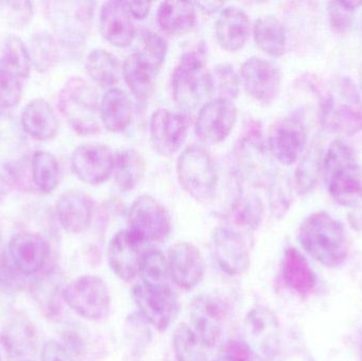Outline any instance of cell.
<instances>
[{"mask_svg": "<svg viewBox=\"0 0 362 361\" xmlns=\"http://www.w3.org/2000/svg\"><path fill=\"white\" fill-rule=\"evenodd\" d=\"M0 341L12 360L33 355L37 349V334L33 324L23 317H15L2 329Z\"/></svg>", "mask_w": 362, "mask_h": 361, "instance_id": "4316f807", "label": "cell"}, {"mask_svg": "<svg viewBox=\"0 0 362 361\" xmlns=\"http://www.w3.org/2000/svg\"><path fill=\"white\" fill-rule=\"evenodd\" d=\"M90 2H49V20L62 40L71 44L82 42L90 23Z\"/></svg>", "mask_w": 362, "mask_h": 361, "instance_id": "ac0fdd59", "label": "cell"}, {"mask_svg": "<svg viewBox=\"0 0 362 361\" xmlns=\"http://www.w3.org/2000/svg\"><path fill=\"white\" fill-rule=\"evenodd\" d=\"M139 273L144 285H165L168 284V278L170 276L167 256L156 249L144 252L141 264H140Z\"/></svg>", "mask_w": 362, "mask_h": 361, "instance_id": "ee69618b", "label": "cell"}, {"mask_svg": "<svg viewBox=\"0 0 362 361\" xmlns=\"http://www.w3.org/2000/svg\"><path fill=\"white\" fill-rule=\"evenodd\" d=\"M144 243L129 230L115 235L108 247V262L112 273L125 282H131L139 273Z\"/></svg>", "mask_w": 362, "mask_h": 361, "instance_id": "603a6c76", "label": "cell"}, {"mask_svg": "<svg viewBox=\"0 0 362 361\" xmlns=\"http://www.w3.org/2000/svg\"><path fill=\"white\" fill-rule=\"evenodd\" d=\"M100 31L110 44L125 48L136 37L135 25L125 1H108L100 12Z\"/></svg>", "mask_w": 362, "mask_h": 361, "instance_id": "cb8c5ba5", "label": "cell"}, {"mask_svg": "<svg viewBox=\"0 0 362 361\" xmlns=\"http://www.w3.org/2000/svg\"><path fill=\"white\" fill-rule=\"evenodd\" d=\"M85 67L91 80L103 88L115 86L122 76V64L118 57L104 49L91 51Z\"/></svg>", "mask_w": 362, "mask_h": 361, "instance_id": "d6a6232c", "label": "cell"}, {"mask_svg": "<svg viewBox=\"0 0 362 361\" xmlns=\"http://www.w3.org/2000/svg\"><path fill=\"white\" fill-rule=\"evenodd\" d=\"M282 277L291 290L302 296L310 294L316 286V276L310 268V263L296 248L289 247L285 250Z\"/></svg>", "mask_w": 362, "mask_h": 361, "instance_id": "f546056e", "label": "cell"}, {"mask_svg": "<svg viewBox=\"0 0 362 361\" xmlns=\"http://www.w3.org/2000/svg\"><path fill=\"white\" fill-rule=\"evenodd\" d=\"M308 143V129L301 112H293L272 126L268 138L270 154L284 165H293L301 158Z\"/></svg>", "mask_w": 362, "mask_h": 361, "instance_id": "7c38bea8", "label": "cell"}, {"mask_svg": "<svg viewBox=\"0 0 362 361\" xmlns=\"http://www.w3.org/2000/svg\"><path fill=\"white\" fill-rule=\"evenodd\" d=\"M30 155L21 123L12 114L0 112V179L12 186L21 184L31 165Z\"/></svg>", "mask_w": 362, "mask_h": 361, "instance_id": "52a82bcc", "label": "cell"}, {"mask_svg": "<svg viewBox=\"0 0 362 361\" xmlns=\"http://www.w3.org/2000/svg\"><path fill=\"white\" fill-rule=\"evenodd\" d=\"M57 214L64 230L74 235L84 232L93 222V199L82 191H68L57 201Z\"/></svg>", "mask_w": 362, "mask_h": 361, "instance_id": "d4e9b609", "label": "cell"}, {"mask_svg": "<svg viewBox=\"0 0 362 361\" xmlns=\"http://www.w3.org/2000/svg\"><path fill=\"white\" fill-rule=\"evenodd\" d=\"M340 4H341V6H344L346 10L351 11V12L353 13L362 6V1H340Z\"/></svg>", "mask_w": 362, "mask_h": 361, "instance_id": "db71d44e", "label": "cell"}, {"mask_svg": "<svg viewBox=\"0 0 362 361\" xmlns=\"http://www.w3.org/2000/svg\"><path fill=\"white\" fill-rule=\"evenodd\" d=\"M125 4L134 19L146 18L152 6L151 2L125 1Z\"/></svg>", "mask_w": 362, "mask_h": 361, "instance_id": "f907efd6", "label": "cell"}, {"mask_svg": "<svg viewBox=\"0 0 362 361\" xmlns=\"http://www.w3.org/2000/svg\"><path fill=\"white\" fill-rule=\"evenodd\" d=\"M127 230L142 243L163 241L171 231L167 209L154 197H138L129 212Z\"/></svg>", "mask_w": 362, "mask_h": 361, "instance_id": "8fae6325", "label": "cell"}, {"mask_svg": "<svg viewBox=\"0 0 362 361\" xmlns=\"http://www.w3.org/2000/svg\"><path fill=\"white\" fill-rule=\"evenodd\" d=\"M133 103L131 97L120 88L108 89L100 104V119L107 131L121 133L131 124Z\"/></svg>", "mask_w": 362, "mask_h": 361, "instance_id": "f1b7e54d", "label": "cell"}, {"mask_svg": "<svg viewBox=\"0 0 362 361\" xmlns=\"http://www.w3.org/2000/svg\"><path fill=\"white\" fill-rule=\"evenodd\" d=\"M62 299L81 317L101 320L107 317L112 296L106 282L95 276H83L62 290Z\"/></svg>", "mask_w": 362, "mask_h": 361, "instance_id": "ba28073f", "label": "cell"}, {"mask_svg": "<svg viewBox=\"0 0 362 361\" xmlns=\"http://www.w3.org/2000/svg\"><path fill=\"white\" fill-rule=\"evenodd\" d=\"M134 300L146 322L163 332L173 324L178 314V299L169 284L160 286L136 285Z\"/></svg>", "mask_w": 362, "mask_h": 361, "instance_id": "4fadbf2b", "label": "cell"}, {"mask_svg": "<svg viewBox=\"0 0 362 361\" xmlns=\"http://www.w3.org/2000/svg\"><path fill=\"white\" fill-rule=\"evenodd\" d=\"M243 337L247 349L259 361H274L280 350L278 318L272 309L257 307L251 309L243 324Z\"/></svg>", "mask_w": 362, "mask_h": 361, "instance_id": "30bf717a", "label": "cell"}, {"mask_svg": "<svg viewBox=\"0 0 362 361\" xmlns=\"http://www.w3.org/2000/svg\"><path fill=\"white\" fill-rule=\"evenodd\" d=\"M216 361H247L243 356L238 355V354L229 353L227 355H223L219 357Z\"/></svg>", "mask_w": 362, "mask_h": 361, "instance_id": "11a10c76", "label": "cell"}, {"mask_svg": "<svg viewBox=\"0 0 362 361\" xmlns=\"http://www.w3.org/2000/svg\"><path fill=\"white\" fill-rule=\"evenodd\" d=\"M21 124L25 133L37 141L52 139L59 131L57 114L44 99H35L27 104L21 112Z\"/></svg>", "mask_w": 362, "mask_h": 361, "instance_id": "83f0119b", "label": "cell"}, {"mask_svg": "<svg viewBox=\"0 0 362 361\" xmlns=\"http://www.w3.org/2000/svg\"><path fill=\"white\" fill-rule=\"evenodd\" d=\"M0 361H1V357H0Z\"/></svg>", "mask_w": 362, "mask_h": 361, "instance_id": "6f0895ef", "label": "cell"}, {"mask_svg": "<svg viewBox=\"0 0 362 361\" xmlns=\"http://www.w3.org/2000/svg\"><path fill=\"white\" fill-rule=\"evenodd\" d=\"M323 150L318 144L310 148L302 157L295 173L298 194L306 195L316 187L319 176L322 173Z\"/></svg>", "mask_w": 362, "mask_h": 361, "instance_id": "8d00e7d4", "label": "cell"}, {"mask_svg": "<svg viewBox=\"0 0 362 361\" xmlns=\"http://www.w3.org/2000/svg\"><path fill=\"white\" fill-rule=\"evenodd\" d=\"M0 61L21 80L29 78L32 67L31 59L27 47L18 36H11L8 38L2 49Z\"/></svg>", "mask_w": 362, "mask_h": 361, "instance_id": "7bdbcfd3", "label": "cell"}, {"mask_svg": "<svg viewBox=\"0 0 362 361\" xmlns=\"http://www.w3.org/2000/svg\"><path fill=\"white\" fill-rule=\"evenodd\" d=\"M206 348L196 336L191 326L182 324L173 335V349L177 361H206Z\"/></svg>", "mask_w": 362, "mask_h": 361, "instance_id": "60d3db41", "label": "cell"}, {"mask_svg": "<svg viewBox=\"0 0 362 361\" xmlns=\"http://www.w3.org/2000/svg\"><path fill=\"white\" fill-rule=\"evenodd\" d=\"M322 174L329 196L337 205H361L362 165L351 146L341 140L334 141L323 157Z\"/></svg>", "mask_w": 362, "mask_h": 361, "instance_id": "6da1fadb", "label": "cell"}, {"mask_svg": "<svg viewBox=\"0 0 362 361\" xmlns=\"http://www.w3.org/2000/svg\"><path fill=\"white\" fill-rule=\"evenodd\" d=\"M176 171L180 186L192 199L206 203L214 197L218 182L216 167L204 146H187L178 158Z\"/></svg>", "mask_w": 362, "mask_h": 361, "instance_id": "8992f818", "label": "cell"}, {"mask_svg": "<svg viewBox=\"0 0 362 361\" xmlns=\"http://www.w3.org/2000/svg\"><path fill=\"white\" fill-rule=\"evenodd\" d=\"M168 45L165 38L153 31H144L135 52L155 73H158L167 57Z\"/></svg>", "mask_w": 362, "mask_h": 361, "instance_id": "b9f144b4", "label": "cell"}, {"mask_svg": "<svg viewBox=\"0 0 362 361\" xmlns=\"http://www.w3.org/2000/svg\"><path fill=\"white\" fill-rule=\"evenodd\" d=\"M348 222L350 224L351 228L357 232L362 231V205L353 207L348 213Z\"/></svg>", "mask_w": 362, "mask_h": 361, "instance_id": "816d5d0a", "label": "cell"}, {"mask_svg": "<svg viewBox=\"0 0 362 361\" xmlns=\"http://www.w3.org/2000/svg\"><path fill=\"white\" fill-rule=\"evenodd\" d=\"M23 80L0 61V108L14 107L21 101Z\"/></svg>", "mask_w": 362, "mask_h": 361, "instance_id": "bcb514c9", "label": "cell"}, {"mask_svg": "<svg viewBox=\"0 0 362 361\" xmlns=\"http://www.w3.org/2000/svg\"><path fill=\"white\" fill-rule=\"evenodd\" d=\"M318 95L320 121L325 129L346 135L362 131V99L350 78H334Z\"/></svg>", "mask_w": 362, "mask_h": 361, "instance_id": "3957f363", "label": "cell"}, {"mask_svg": "<svg viewBox=\"0 0 362 361\" xmlns=\"http://www.w3.org/2000/svg\"><path fill=\"white\" fill-rule=\"evenodd\" d=\"M361 357H362V352H361Z\"/></svg>", "mask_w": 362, "mask_h": 361, "instance_id": "91938a15", "label": "cell"}, {"mask_svg": "<svg viewBox=\"0 0 362 361\" xmlns=\"http://www.w3.org/2000/svg\"><path fill=\"white\" fill-rule=\"evenodd\" d=\"M281 78L280 70L261 57H250L240 68V84L250 97L261 103H272L278 97Z\"/></svg>", "mask_w": 362, "mask_h": 361, "instance_id": "e0dca14e", "label": "cell"}, {"mask_svg": "<svg viewBox=\"0 0 362 361\" xmlns=\"http://www.w3.org/2000/svg\"><path fill=\"white\" fill-rule=\"evenodd\" d=\"M212 241L213 254L221 271L227 275L240 276L248 269L250 254L240 233L228 227H218Z\"/></svg>", "mask_w": 362, "mask_h": 361, "instance_id": "7402d4cb", "label": "cell"}, {"mask_svg": "<svg viewBox=\"0 0 362 361\" xmlns=\"http://www.w3.org/2000/svg\"><path fill=\"white\" fill-rule=\"evenodd\" d=\"M198 6L202 8V11H204L206 13H214L215 11L221 8V6H223V2H217V1H206V2H197Z\"/></svg>", "mask_w": 362, "mask_h": 361, "instance_id": "f5cc1de1", "label": "cell"}, {"mask_svg": "<svg viewBox=\"0 0 362 361\" xmlns=\"http://www.w3.org/2000/svg\"><path fill=\"white\" fill-rule=\"evenodd\" d=\"M146 163L139 153L134 150H123L115 155L114 175L117 186L121 191L133 190L142 179Z\"/></svg>", "mask_w": 362, "mask_h": 361, "instance_id": "e575fe53", "label": "cell"}, {"mask_svg": "<svg viewBox=\"0 0 362 361\" xmlns=\"http://www.w3.org/2000/svg\"><path fill=\"white\" fill-rule=\"evenodd\" d=\"M329 25L336 34H346L353 25V12L346 10L340 1H331L327 4Z\"/></svg>", "mask_w": 362, "mask_h": 361, "instance_id": "7dc6e473", "label": "cell"}, {"mask_svg": "<svg viewBox=\"0 0 362 361\" xmlns=\"http://www.w3.org/2000/svg\"><path fill=\"white\" fill-rule=\"evenodd\" d=\"M359 82H361V87L362 90V66L361 68V72H359Z\"/></svg>", "mask_w": 362, "mask_h": 361, "instance_id": "9f6ffc18", "label": "cell"}, {"mask_svg": "<svg viewBox=\"0 0 362 361\" xmlns=\"http://www.w3.org/2000/svg\"><path fill=\"white\" fill-rule=\"evenodd\" d=\"M289 205H291V199H289L286 186L276 176L270 182V206H272V213L276 218H282L288 211Z\"/></svg>", "mask_w": 362, "mask_h": 361, "instance_id": "c3c4849f", "label": "cell"}, {"mask_svg": "<svg viewBox=\"0 0 362 361\" xmlns=\"http://www.w3.org/2000/svg\"><path fill=\"white\" fill-rule=\"evenodd\" d=\"M250 32V21L238 6L223 8L215 23L217 42L228 52H238L246 44Z\"/></svg>", "mask_w": 362, "mask_h": 361, "instance_id": "484cf974", "label": "cell"}, {"mask_svg": "<svg viewBox=\"0 0 362 361\" xmlns=\"http://www.w3.org/2000/svg\"><path fill=\"white\" fill-rule=\"evenodd\" d=\"M32 66L37 71L46 72L59 61V45L48 32H38L30 40L28 47Z\"/></svg>", "mask_w": 362, "mask_h": 361, "instance_id": "f35d334b", "label": "cell"}, {"mask_svg": "<svg viewBox=\"0 0 362 361\" xmlns=\"http://www.w3.org/2000/svg\"><path fill=\"white\" fill-rule=\"evenodd\" d=\"M40 360L42 361H74L71 353L68 351L67 348L64 347L57 341H48L44 343L42 353H40Z\"/></svg>", "mask_w": 362, "mask_h": 361, "instance_id": "681fc988", "label": "cell"}, {"mask_svg": "<svg viewBox=\"0 0 362 361\" xmlns=\"http://www.w3.org/2000/svg\"><path fill=\"white\" fill-rule=\"evenodd\" d=\"M115 155L110 148L100 143L78 146L72 155L71 165L78 179L87 184L105 182L114 171Z\"/></svg>", "mask_w": 362, "mask_h": 361, "instance_id": "ffe728a7", "label": "cell"}, {"mask_svg": "<svg viewBox=\"0 0 362 361\" xmlns=\"http://www.w3.org/2000/svg\"><path fill=\"white\" fill-rule=\"evenodd\" d=\"M269 148L266 146L261 129L246 134L234 148L233 162L236 173L243 180L252 184H266L276 177L269 160Z\"/></svg>", "mask_w": 362, "mask_h": 361, "instance_id": "9c48e42d", "label": "cell"}, {"mask_svg": "<svg viewBox=\"0 0 362 361\" xmlns=\"http://www.w3.org/2000/svg\"><path fill=\"white\" fill-rule=\"evenodd\" d=\"M189 117L183 112L158 110L150 121V134L155 148L165 156L180 150L189 133Z\"/></svg>", "mask_w": 362, "mask_h": 361, "instance_id": "d6986e66", "label": "cell"}, {"mask_svg": "<svg viewBox=\"0 0 362 361\" xmlns=\"http://www.w3.org/2000/svg\"><path fill=\"white\" fill-rule=\"evenodd\" d=\"M264 206L257 195L240 192L232 203V216L238 226L255 231L263 220Z\"/></svg>", "mask_w": 362, "mask_h": 361, "instance_id": "ab89813d", "label": "cell"}, {"mask_svg": "<svg viewBox=\"0 0 362 361\" xmlns=\"http://www.w3.org/2000/svg\"><path fill=\"white\" fill-rule=\"evenodd\" d=\"M172 93L185 112H193L212 95V78L202 52L185 53L172 74Z\"/></svg>", "mask_w": 362, "mask_h": 361, "instance_id": "5b68a950", "label": "cell"}, {"mask_svg": "<svg viewBox=\"0 0 362 361\" xmlns=\"http://www.w3.org/2000/svg\"><path fill=\"white\" fill-rule=\"evenodd\" d=\"M23 361H29V360H23Z\"/></svg>", "mask_w": 362, "mask_h": 361, "instance_id": "680465c9", "label": "cell"}, {"mask_svg": "<svg viewBox=\"0 0 362 361\" xmlns=\"http://www.w3.org/2000/svg\"><path fill=\"white\" fill-rule=\"evenodd\" d=\"M212 78V93L216 95V99L233 101L240 93V81L229 64H221L214 67L211 72Z\"/></svg>", "mask_w": 362, "mask_h": 361, "instance_id": "f6af8a7d", "label": "cell"}, {"mask_svg": "<svg viewBox=\"0 0 362 361\" xmlns=\"http://www.w3.org/2000/svg\"><path fill=\"white\" fill-rule=\"evenodd\" d=\"M31 294L47 318L54 319L59 315L62 309L54 268H49L35 283L32 284Z\"/></svg>", "mask_w": 362, "mask_h": 361, "instance_id": "74e56055", "label": "cell"}, {"mask_svg": "<svg viewBox=\"0 0 362 361\" xmlns=\"http://www.w3.org/2000/svg\"><path fill=\"white\" fill-rule=\"evenodd\" d=\"M122 76L136 99L146 101L154 93L156 73L136 53L127 57L123 63Z\"/></svg>", "mask_w": 362, "mask_h": 361, "instance_id": "836d02e7", "label": "cell"}, {"mask_svg": "<svg viewBox=\"0 0 362 361\" xmlns=\"http://www.w3.org/2000/svg\"><path fill=\"white\" fill-rule=\"evenodd\" d=\"M57 106L70 127L80 136L100 131V107L98 93L84 78H69L59 91Z\"/></svg>", "mask_w": 362, "mask_h": 361, "instance_id": "277c9868", "label": "cell"}, {"mask_svg": "<svg viewBox=\"0 0 362 361\" xmlns=\"http://www.w3.org/2000/svg\"><path fill=\"white\" fill-rule=\"evenodd\" d=\"M167 261L172 280L182 290H193L204 279L206 263L202 252L193 244H174L168 250Z\"/></svg>", "mask_w": 362, "mask_h": 361, "instance_id": "44dd1931", "label": "cell"}, {"mask_svg": "<svg viewBox=\"0 0 362 361\" xmlns=\"http://www.w3.org/2000/svg\"><path fill=\"white\" fill-rule=\"evenodd\" d=\"M225 304L212 295H199L189 304L192 330L206 348L214 347L223 331Z\"/></svg>", "mask_w": 362, "mask_h": 361, "instance_id": "2e32d148", "label": "cell"}, {"mask_svg": "<svg viewBox=\"0 0 362 361\" xmlns=\"http://www.w3.org/2000/svg\"><path fill=\"white\" fill-rule=\"evenodd\" d=\"M156 19L165 33L172 36L185 35L195 27V8L192 2H163L157 11Z\"/></svg>", "mask_w": 362, "mask_h": 361, "instance_id": "4dcf8cb0", "label": "cell"}, {"mask_svg": "<svg viewBox=\"0 0 362 361\" xmlns=\"http://www.w3.org/2000/svg\"><path fill=\"white\" fill-rule=\"evenodd\" d=\"M236 117L238 110L233 101L214 99L204 103L196 118V135L204 143H221L233 129Z\"/></svg>", "mask_w": 362, "mask_h": 361, "instance_id": "5bb4252c", "label": "cell"}, {"mask_svg": "<svg viewBox=\"0 0 362 361\" xmlns=\"http://www.w3.org/2000/svg\"><path fill=\"white\" fill-rule=\"evenodd\" d=\"M299 241L315 260L329 268L340 266L348 256L344 225L325 211L310 214L300 225Z\"/></svg>", "mask_w": 362, "mask_h": 361, "instance_id": "7a4b0ae2", "label": "cell"}, {"mask_svg": "<svg viewBox=\"0 0 362 361\" xmlns=\"http://www.w3.org/2000/svg\"><path fill=\"white\" fill-rule=\"evenodd\" d=\"M8 256L21 275L36 276L48 267L51 248L38 233L21 232L11 239Z\"/></svg>", "mask_w": 362, "mask_h": 361, "instance_id": "9a60e30c", "label": "cell"}, {"mask_svg": "<svg viewBox=\"0 0 362 361\" xmlns=\"http://www.w3.org/2000/svg\"><path fill=\"white\" fill-rule=\"evenodd\" d=\"M257 47L266 54L281 57L286 52L287 37L284 25L274 15L259 17L253 25Z\"/></svg>", "mask_w": 362, "mask_h": 361, "instance_id": "1f68e13d", "label": "cell"}, {"mask_svg": "<svg viewBox=\"0 0 362 361\" xmlns=\"http://www.w3.org/2000/svg\"><path fill=\"white\" fill-rule=\"evenodd\" d=\"M32 178L40 192L52 193L61 180L59 161L50 153L37 150L31 159Z\"/></svg>", "mask_w": 362, "mask_h": 361, "instance_id": "d590c367", "label": "cell"}]
</instances>
